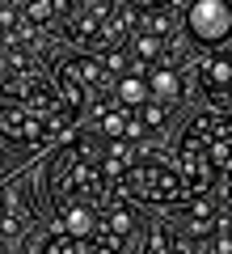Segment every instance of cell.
Instances as JSON below:
<instances>
[{
	"instance_id": "cell-1",
	"label": "cell",
	"mask_w": 232,
	"mask_h": 254,
	"mask_svg": "<svg viewBox=\"0 0 232 254\" xmlns=\"http://www.w3.org/2000/svg\"><path fill=\"white\" fill-rule=\"evenodd\" d=\"M186 195L190 190L182 182V174L156 157H135L131 170L114 187V199H127V203H182Z\"/></svg>"
},
{
	"instance_id": "cell-2",
	"label": "cell",
	"mask_w": 232,
	"mask_h": 254,
	"mask_svg": "<svg viewBox=\"0 0 232 254\" xmlns=\"http://www.w3.org/2000/svg\"><path fill=\"white\" fill-rule=\"evenodd\" d=\"M182 34L203 51H228L232 47V0H190Z\"/></svg>"
},
{
	"instance_id": "cell-3",
	"label": "cell",
	"mask_w": 232,
	"mask_h": 254,
	"mask_svg": "<svg viewBox=\"0 0 232 254\" xmlns=\"http://www.w3.org/2000/svg\"><path fill=\"white\" fill-rule=\"evenodd\" d=\"M55 136H63L59 123L43 119L38 110H30L26 102H17V98L0 102V140H4V144L38 148V144H46V140H55Z\"/></svg>"
},
{
	"instance_id": "cell-4",
	"label": "cell",
	"mask_w": 232,
	"mask_h": 254,
	"mask_svg": "<svg viewBox=\"0 0 232 254\" xmlns=\"http://www.w3.org/2000/svg\"><path fill=\"white\" fill-rule=\"evenodd\" d=\"M143 85H148V98L161 102V106H169V102L182 98V76L173 64H156L152 72H143Z\"/></svg>"
},
{
	"instance_id": "cell-5",
	"label": "cell",
	"mask_w": 232,
	"mask_h": 254,
	"mask_svg": "<svg viewBox=\"0 0 232 254\" xmlns=\"http://www.w3.org/2000/svg\"><path fill=\"white\" fill-rule=\"evenodd\" d=\"M93 229H97V212H93L89 203H68V208H59V233L85 242Z\"/></svg>"
},
{
	"instance_id": "cell-6",
	"label": "cell",
	"mask_w": 232,
	"mask_h": 254,
	"mask_svg": "<svg viewBox=\"0 0 232 254\" xmlns=\"http://www.w3.org/2000/svg\"><path fill=\"white\" fill-rule=\"evenodd\" d=\"M148 102V85H143V72H123L114 81V106L123 110H139Z\"/></svg>"
},
{
	"instance_id": "cell-7",
	"label": "cell",
	"mask_w": 232,
	"mask_h": 254,
	"mask_svg": "<svg viewBox=\"0 0 232 254\" xmlns=\"http://www.w3.org/2000/svg\"><path fill=\"white\" fill-rule=\"evenodd\" d=\"M127 51H131L139 64H165L161 55L169 51V43H165V38H156V34H143V30H135V38H131V47H127Z\"/></svg>"
},
{
	"instance_id": "cell-8",
	"label": "cell",
	"mask_w": 232,
	"mask_h": 254,
	"mask_svg": "<svg viewBox=\"0 0 232 254\" xmlns=\"http://www.w3.org/2000/svg\"><path fill=\"white\" fill-rule=\"evenodd\" d=\"M139 13H156V9H165V4H173V0H131Z\"/></svg>"
},
{
	"instance_id": "cell-9",
	"label": "cell",
	"mask_w": 232,
	"mask_h": 254,
	"mask_svg": "<svg viewBox=\"0 0 232 254\" xmlns=\"http://www.w3.org/2000/svg\"><path fill=\"white\" fill-rule=\"evenodd\" d=\"M9 174V157H4V148H0V178Z\"/></svg>"
},
{
	"instance_id": "cell-10",
	"label": "cell",
	"mask_w": 232,
	"mask_h": 254,
	"mask_svg": "<svg viewBox=\"0 0 232 254\" xmlns=\"http://www.w3.org/2000/svg\"><path fill=\"white\" fill-rule=\"evenodd\" d=\"M228 187H232V165H228Z\"/></svg>"
}]
</instances>
